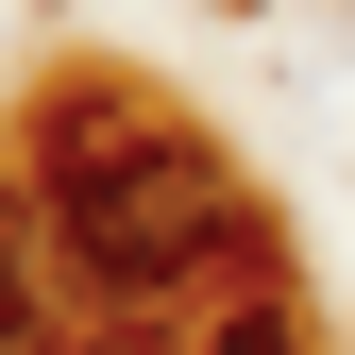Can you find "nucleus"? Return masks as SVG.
<instances>
[{
	"label": "nucleus",
	"instance_id": "nucleus-1",
	"mask_svg": "<svg viewBox=\"0 0 355 355\" xmlns=\"http://www.w3.org/2000/svg\"><path fill=\"white\" fill-rule=\"evenodd\" d=\"M51 203V237H68V271L102 288V304H153V288H237L254 254V203H237V169H220L187 119L136 153H102V169H68V187H34Z\"/></svg>",
	"mask_w": 355,
	"mask_h": 355
},
{
	"label": "nucleus",
	"instance_id": "nucleus-2",
	"mask_svg": "<svg viewBox=\"0 0 355 355\" xmlns=\"http://www.w3.org/2000/svg\"><path fill=\"white\" fill-rule=\"evenodd\" d=\"M0 355H68V322H51V288H34V254H0Z\"/></svg>",
	"mask_w": 355,
	"mask_h": 355
},
{
	"label": "nucleus",
	"instance_id": "nucleus-3",
	"mask_svg": "<svg viewBox=\"0 0 355 355\" xmlns=\"http://www.w3.org/2000/svg\"><path fill=\"white\" fill-rule=\"evenodd\" d=\"M203 355H304V322H288V304H237V322H220Z\"/></svg>",
	"mask_w": 355,
	"mask_h": 355
},
{
	"label": "nucleus",
	"instance_id": "nucleus-4",
	"mask_svg": "<svg viewBox=\"0 0 355 355\" xmlns=\"http://www.w3.org/2000/svg\"><path fill=\"white\" fill-rule=\"evenodd\" d=\"M17 220H34V203H17V169H0V237H17Z\"/></svg>",
	"mask_w": 355,
	"mask_h": 355
}]
</instances>
